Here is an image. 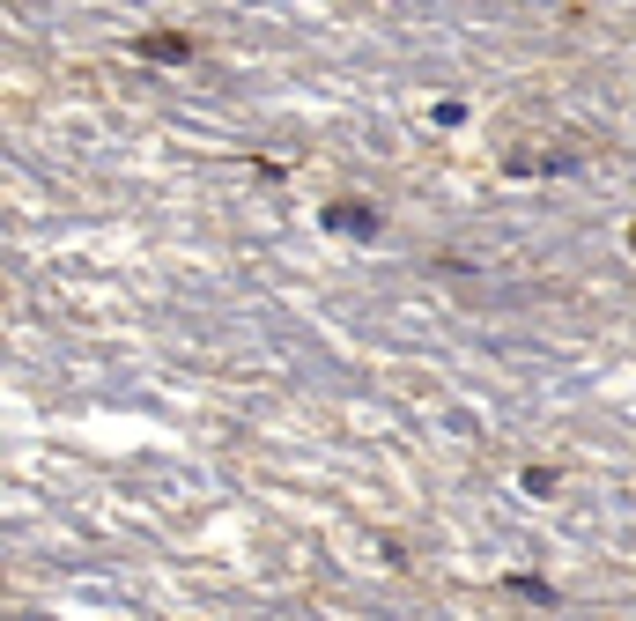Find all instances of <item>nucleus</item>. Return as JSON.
I'll use <instances>...</instances> for the list:
<instances>
[{
  "label": "nucleus",
  "mask_w": 636,
  "mask_h": 621,
  "mask_svg": "<svg viewBox=\"0 0 636 621\" xmlns=\"http://www.w3.org/2000/svg\"><path fill=\"white\" fill-rule=\"evenodd\" d=\"M148 60H185V37H141Z\"/></svg>",
  "instance_id": "obj_2"
},
{
  "label": "nucleus",
  "mask_w": 636,
  "mask_h": 621,
  "mask_svg": "<svg viewBox=\"0 0 636 621\" xmlns=\"http://www.w3.org/2000/svg\"><path fill=\"white\" fill-rule=\"evenodd\" d=\"M326 230H348V237H370V230H378V215H370V207H326Z\"/></svg>",
  "instance_id": "obj_1"
},
{
  "label": "nucleus",
  "mask_w": 636,
  "mask_h": 621,
  "mask_svg": "<svg viewBox=\"0 0 636 621\" xmlns=\"http://www.w3.org/2000/svg\"><path fill=\"white\" fill-rule=\"evenodd\" d=\"M526 496H555V474H548V466H526Z\"/></svg>",
  "instance_id": "obj_3"
}]
</instances>
